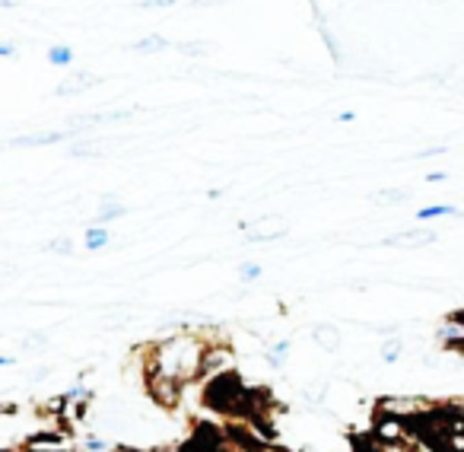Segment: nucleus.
Instances as JSON below:
<instances>
[{"label":"nucleus","mask_w":464,"mask_h":452,"mask_svg":"<svg viewBox=\"0 0 464 452\" xmlns=\"http://www.w3.org/2000/svg\"><path fill=\"white\" fill-rule=\"evenodd\" d=\"M45 252H51V255H73V242H71V236H57V239H51L45 246Z\"/></svg>","instance_id":"14"},{"label":"nucleus","mask_w":464,"mask_h":452,"mask_svg":"<svg viewBox=\"0 0 464 452\" xmlns=\"http://www.w3.org/2000/svg\"><path fill=\"white\" fill-rule=\"evenodd\" d=\"M207 48L210 45H181V51H185V55H204Z\"/></svg>","instance_id":"21"},{"label":"nucleus","mask_w":464,"mask_h":452,"mask_svg":"<svg viewBox=\"0 0 464 452\" xmlns=\"http://www.w3.org/2000/svg\"><path fill=\"white\" fill-rule=\"evenodd\" d=\"M354 119H356L354 111H340V115H338V121H344V125H350V121H354Z\"/></svg>","instance_id":"23"},{"label":"nucleus","mask_w":464,"mask_h":452,"mask_svg":"<svg viewBox=\"0 0 464 452\" xmlns=\"http://www.w3.org/2000/svg\"><path fill=\"white\" fill-rule=\"evenodd\" d=\"M436 242V233L426 230V226H414V230H401L394 236L382 239V246L388 249H423V246H433Z\"/></svg>","instance_id":"2"},{"label":"nucleus","mask_w":464,"mask_h":452,"mask_svg":"<svg viewBox=\"0 0 464 452\" xmlns=\"http://www.w3.org/2000/svg\"><path fill=\"white\" fill-rule=\"evenodd\" d=\"M372 201H376V204H401V201H407V195H404V191H394L392 188V191H378Z\"/></svg>","instance_id":"15"},{"label":"nucleus","mask_w":464,"mask_h":452,"mask_svg":"<svg viewBox=\"0 0 464 452\" xmlns=\"http://www.w3.org/2000/svg\"><path fill=\"white\" fill-rule=\"evenodd\" d=\"M401 354H404V344L398 341V338L385 341V344H382V350H378V357L385 360V364H398V360H401Z\"/></svg>","instance_id":"12"},{"label":"nucleus","mask_w":464,"mask_h":452,"mask_svg":"<svg viewBox=\"0 0 464 452\" xmlns=\"http://www.w3.org/2000/svg\"><path fill=\"white\" fill-rule=\"evenodd\" d=\"M95 83H103V77H95L89 71H71V77H64L57 83V93L55 96H80L83 89L95 87Z\"/></svg>","instance_id":"3"},{"label":"nucleus","mask_w":464,"mask_h":452,"mask_svg":"<svg viewBox=\"0 0 464 452\" xmlns=\"http://www.w3.org/2000/svg\"><path fill=\"white\" fill-rule=\"evenodd\" d=\"M16 51H19V45H16V42H4V45H0V57H13Z\"/></svg>","instance_id":"20"},{"label":"nucleus","mask_w":464,"mask_h":452,"mask_svg":"<svg viewBox=\"0 0 464 452\" xmlns=\"http://www.w3.org/2000/svg\"><path fill=\"white\" fill-rule=\"evenodd\" d=\"M207 350H210V344L197 332H179L153 344L150 357H147L150 395L163 405H179L181 389L204 373Z\"/></svg>","instance_id":"1"},{"label":"nucleus","mask_w":464,"mask_h":452,"mask_svg":"<svg viewBox=\"0 0 464 452\" xmlns=\"http://www.w3.org/2000/svg\"><path fill=\"white\" fill-rule=\"evenodd\" d=\"M426 182H445V172H430L426 175Z\"/></svg>","instance_id":"22"},{"label":"nucleus","mask_w":464,"mask_h":452,"mask_svg":"<svg viewBox=\"0 0 464 452\" xmlns=\"http://www.w3.org/2000/svg\"><path fill=\"white\" fill-rule=\"evenodd\" d=\"M67 137V131H45V134H19L10 141V147H45V143H57Z\"/></svg>","instance_id":"4"},{"label":"nucleus","mask_w":464,"mask_h":452,"mask_svg":"<svg viewBox=\"0 0 464 452\" xmlns=\"http://www.w3.org/2000/svg\"><path fill=\"white\" fill-rule=\"evenodd\" d=\"M131 48H134L137 55H156V51H165V48H169V42H165L163 35H156V32H153V35H143L141 42H134Z\"/></svg>","instance_id":"7"},{"label":"nucleus","mask_w":464,"mask_h":452,"mask_svg":"<svg viewBox=\"0 0 464 452\" xmlns=\"http://www.w3.org/2000/svg\"><path fill=\"white\" fill-rule=\"evenodd\" d=\"M455 214H461V211H458V207H452V204H430V207H420L417 220H433V217H455Z\"/></svg>","instance_id":"9"},{"label":"nucleus","mask_w":464,"mask_h":452,"mask_svg":"<svg viewBox=\"0 0 464 452\" xmlns=\"http://www.w3.org/2000/svg\"><path fill=\"white\" fill-rule=\"evenodd\" d=\"M48 373H51V366H35V370H32V376H29V382H42Z\"/></svg>","instance_id":"19"},{"label":"nucleus","mask_w":464,"mask_h":452,"mask_svg":"<svg viewBox=\"0 0 464 452\" xmlns=\"http://www.w3.org/2000/svg\"><path fill=\"white\" fill-rule=\"evenodd\" d=\"M286 357H290V341H277L274 348H270L268 354H264V360H268V364L274 366V370H280V366L286 364Z\"/></svg>","instance_id":"11"},{"label":"nucleus","mask_w":464,"mask_h":452,"mask_svg":"<svg viewBox=\"0 0 464 452\" xmlns=\"http://www.w3.org/2000/svg\"><path fill=\"white\" fill-rule=\"evenodd\" d=\"M16 357H7V354H0V366H13Z\"/></svg>","instance_id":"24"},{"label":"nucleus","mask_w":464,"mask_h":452,"mask_svg":"<svg viewBox=\"0 0 464 452\" xmlns=\"http://www.w3.org/2000/svg\"><path fill=\"white\" fill-rule=\"evenodd\" d=\"M45 57H48V64H51V67H71L73 48L71 45H51Z\"/></svg>","instance_id":"8"},{"label":"nucleus","mask_w":464,"mask_h":452,"mask_svg":"<svg viewBox=\"0 0 464 452\" xmlns=\"http://www.w3.org/2000/svg\"><path fill=\"white\" fill-rule=\"evenodd\" d=\"M312 338L318 344H322V350L324 354H334V350L340 348V334H338V326H328V322H324V326H318L312 332Z\"/></svg>","instance_id":"6"},{"label":"nucleus","mask_w":464,"mask_h":452,"mask_svg":"<svg viewBox=\"0 0 464 452\" xmlns=\"http://www.w3.org/2000/svg\"><path fill=\"white\" fill-rule=\"evenodd\" d=\"M111 446L105 443L103 437H93V433H89L87 440H83V452H109Z\"/></svg>","instance_id":"16"},{"label":"nucleus","mask_w":464,"mask_h":452,"mask_svg":"<svg viewBox=\"0 0 464 452\" xmlns=\"http://www.w3.org/2000/svg\"><path fill=\"white\" fill-rule=\"evenodd\" d=\"M103 147H71V157H103Z\"/></svg>","instance_id":"18"},{"label":"nucleus","mask_w":464,"mask_h":452,"mask_svg":"<svg viewBox=\"0 0 464 452\" xmlns=\"http://www.w3.org/2000/svg\"><path fill=\"white\" fill-rule=\"evenodd\" d=\"M239 280H242V284H255V280H261V264L258 262L239 264Z\"/></svg>","instance_id":"13"},{"label":"nucleus","mask_w":464,"mask_h":452,"mask_svg":"<svg viewBox=\"0 0 464 452\" xmlns=\"http://www.w3.org/2000/svg\"><path fill=\"white\" fill-rule=\"evenodd\" d=\"M26 344H32V348H48V334L45 332H29L23 338Z\"/></svg>","instance_id":"17"},{"label":"nucleus","mask_w":464,"mask_h":452,"mask_svg":"<svg viewBox=\"0 0 464 452\" xmlns=\"http://www.w3.org/2000/svg\"><path fill=\"white\" fill-rule=\"evenodd\" d=\"M111 242V233H109V226H89L87 230V249H105Z\"/></svg>","instance_id":"10"},{"label":"nucleus","mask_w":464,"mask_h":452,"mask_svg":"<svg viewBox=\"0 0 464 452\" xmlns=\"http://www.w3.org/2000/svg\"><path fill=\"white\" fill-rule=\"evenodd\" d=\"M125 214H127V207L121 204L115 195H105L103 207H99V217H95V226H105L109 220H115V217H125Z\"/></svg>","instance_id":"5"}]
</instances>
